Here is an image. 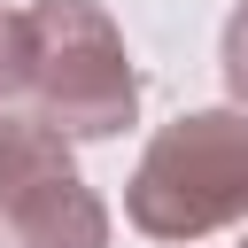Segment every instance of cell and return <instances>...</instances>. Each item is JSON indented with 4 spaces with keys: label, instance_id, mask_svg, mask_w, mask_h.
<instances>
[{
    "label": "cell",
    "instance_id": "obj_1",
    "mask_svg": "<svg viewBox=\"0 0 248 248\" xmlns=\"http://www.w3.org/2000/svg\"><path fill=\"white\" fill-rule=\"evenodd\" d=\"M124 209L155 240H202L248 217V108H194L163 124L124 186Z\"/></svg>",
    "mask_w": 248,
    "mask_h": 248
},
{
    "label": "cell",
    "instance_id": "obj_2",
    "mask_svg": "<svg viewBox=\"0 0 248 248\" xmlns=\"http://www.w3.org/2000/svg\"><path fill=\"white\" fill-rule=\"evenodd\" d=\"M16 16H23V46H31L39 124H54L62 140H108L140 116V70L93 0H31Z\"/></svg>",
    "mask_w": 248,
    "mask_h": 248
},
{
    "label": "cell",
    "instance_id": "obj_3",
    "mask_svg": "<svg viewBox=\"0 0 248 248\" xmlns=\"http://www.w3.org/2000/svg\"><path fill=\"white\" fill-rule=\"evenodd\" d=\"M0 232L8 248H108V209L78 178L70 140L39 116H0Z\"/></svg>",
    "mask_w": 248,
    "mask_h": 248
},
{
    "label": "cell",
    "instance_id": "obj_4",
    "mask_svg": "<svg viewBox=\"0 0 248 248\" xmlns=\"http://www.w3.org/2000/svg\"><path fill=\"white\" fill-rule=\"evenodd\" d=\"M31 93V46H23V16L0 8V101Z\"/></svg>",
    "mask_w": 248,
    "mask_h": 248
},
{
    "label": "cell",
    "instance_id": "obj_5",
    "mask_svg": "<svg viewBox=\"0 0 248 248\" xmlns=\"http://www.w3.org/2000/svg\"><path fill=\"white\" fill-rule=\"evenodd\" d=\"M225 85H232V101L248 108V0L225 16Z\"/></svg>",
    "mask_w": 248,
    "mask_h": 248
},
{
    "label": "cell",
    "instance_id": "obj_6",
    "mask_svg": "<svg viewBox=\"0 0 248 248\" xmlns=\"http://www.w3.org/2000/svg\"><path fill=\"white\" fill-rule=\"evenodd\" d=\"M240 248H248V240H240Z\"/></svg>",
    "mask_w": 248,
    "mask_h": 248
}]
</instances>
